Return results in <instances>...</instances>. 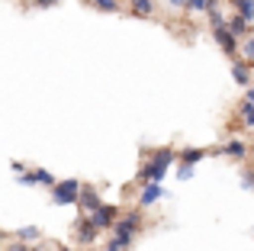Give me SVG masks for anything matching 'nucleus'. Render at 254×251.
<instances>
[{
    "instance_id": "f257e3e1",
    "label": "nucleus",
    "mask_w": 254,
    "mask_h": 251,
    "mask_svg": "<svg viewBox=\"0 0 254 251\" xmlns=\"http://www.w3.org/2000/svg\"><path fill=\"white\" fill-rule=\"evenodd\" d=\"M171 161H174V151H171V148H161L142 171H138L135 181H138V184H161V177H164V171L171 168Z\"/></svg>"
},
{
    "instance_id": "f03ea898",
    "label": "nucleus",
    "mask_w": 254,
    "mask_h": 251,
    "mask_svg": "<svg viewBox=\"0 0 254 251\" xmlns=\"http://www.w3.org/2000/svg\"><path fill=\"white\" fill-rule=\"evenodd\" d=\"M209 26H212V36H216V42L222 45L229 55H235V52H238V36L229 29V23L219 16V10H209Z\"/></svg>"
},
{
    "instance_id": "7ed1b4c3",
    "label": "nucleus",
    "mask_w": 254,
    "mask_h": 251,
    "mask_svg": "<svg viewBox=\"0 0 254 251\" xmlns=\"http://www.w3.org/2000/svg\"><path fill=\"white\" fill-rule=\"evenodd\" d=\"M52 200H55V206H71V203L81 200V184L77 181H58L55 187H52Z\"/></svg>"
},
{
    "instance_id": "20e7f679",
    "label": "nucleus",
    "mask_w": 254,
    "mask_h": 251,
    "mask_svg": "<svg viewBox=\"0 0 254 251\" xmlns=\"http://www.w3.org/2000/svg\"><path fill=\"white\" fill-rule=\"evenodd\" d=\"M113 229H116V242H119L123 248H129V245H132V235H135V229H138V213H132V216H126V219H119Z\"/></svg>"
},
{
    "instance_id": "39448f33",
    "label": "nucleus",
    "mask_w": 254,
    "mask_h": 251,
    "mask_svg": "<svg viewBox=\"0 0 254 251\" xmlns=\"http://www.w3.org/2000/svg\"><path fill=\"white\" fill-rule=\"evenodd\" d=\"M90 219H93L97 229H113V226H116V206H106V203H103L97 213H90Z\"/></svg>"
},
{
    "instance_id": "423d86ee",
    "label": "nucleus",
    "mask_w": 254,
    "mask_h": 251,
    "mask_svg": "<svg viewBox=\"0 0 254 251\" xmlns=\"http://www.w3.org/2000/svg\"><path fill=\"white\" fill-rule=\"evenodd\" d=\"M77 206L87 209V213H97V209L103 206V200H100V193L93 187H81V200H77Z\"/></svg>"
},
{
    "instance_id": "0eeeda50",
    "label": "nucleus",
    "mask_w": 254,
    "mask_h": 251,
    "mask_svg": "<svg viewBox=\"0 0 254 251\" xmlns=\"http://www.w3.org/2000/svg\"><path fill=\"white\" fill-rule=\"evenodd\" d=\"M97 232H100V229L93 226V219H81V222H77V242H81V245H90V242L97 239Z\"/></svg>"
},
{
    "instance_id": "6e6552de",
    "label": "nucleus",
    "mask_w": 254,
    "mask_h": 251,
    "mask_svg": "<svg viewBox=\"0 0 254 251\" xmlns=\"http://www.w3.org/2000/svg\"><path fill=\"white\" fill-rule=\"evenodd\" d=\"M164 196V187L161 184H145V190H142V206H151V203H158Z\"/></svg>"
},
{
    "instance_id": "1a4fd4ad",
    "label": "nucleus",
    "mask_w": 254,
    "mask_h": 251,
    "mask_svg": "<svg viewBox=\"0 0 254 251\" xmlns=\"http://www.w3.org/2000/svg\"><path fill=\"white\" fill-rule=\"evenodd\" d=\"M248 64L251 62H235V64H232V74H235L238 84H248L251 81V68H248Z\"/></svg>"
},
{
    "instance_id": "9d476101",
    "label": "nucleus",
    "mask_w": 254,
    "mask_h": 251,
    "mask_svg": "<svg viewBox=\"0 0 254 251\" xmlns=\"http://www.w3.org/2000/svg\"><path fill=\"white\" fill-rule=\"evenodd\" d=\"M232 6H235V10H238V16H245L248 23L254 19V0H232Z\"/></svg>"
},
{
    "instance_id": "9b49d317",
    "label": "nucleus",
    "mask_w": 254,
    "mask_h": 251,
    "mask_svg": "<svg viewBox=\"0 0 254 251\" xmlns=\"http://www.w3.org/2000/svg\"><path fill=\"white\" fill-rule=\"evenodd\" d=\"M222 151H225L229 158H245V142H242V138H232V142L225 145Z\"/></svg>"
},
{
    "instance_id": "f8f14e48",
    "label": "nucleus",
    "mask_w": 254,
    "mask_h": 251,
    "mask_svg": "<svg viewBox=\"0 0 254 251\" xmlns=\"http://www.w3.org/2000/svg\"><path fill=\"white\" fill-rule=\"evenodd\" d=\"M203 155H206L203 148H187V151H180V161L184 164H196V161H203Z\"/></svg>"
},
{
    "instance_id": "ddd939ff",
    "label": "nucleus",
    "mask_w": 254,
    "mask_h": 251,
    "mask_svg": "<svg viewBox=\"0 0 254 251\" xmlns=\"http://www.w3.org/2000/svg\"><path fill=\"white\" fill-rule=\"evenodd\" d=\"M229 29L235 32V36H245V32H248V19H245V16H238V13H235V16L229 19Z\"/></svg>"
},
{
    "instance_id": "4468645a",
    "label": "nucleus",
    "mask_w": 254,
    "mask_h": 251,
    "mask_svg": "<svg viewBox=\"0 0 254 251\" xmlns=\"http://www.w3.org/2000/svg\"><path fill=\"white\" fill-rule=\"evenodd\" d=\"M238 113H242V116H245V123H248V129H254V107H251V103H248V100H245V103H242V107H238Z\"/></svg>"
},
{
    "instance_id": "2eb2a0df",
    "label": "nucleus",
    "mask_w": 254,
    "mask_h": 251,
    "mask_svg": "<svg viewBox=\"0 0 254 251\" xmlns=\"http://www.w3.org/2000/svg\"><path fill=\"white\" fill-rule=\"evenodd\" d=\"M132 13H138V16L151 13V0H132Z\"/></svg>"
},
{
    "instance_id": "dca6fc26",
    "label": "nucleus",
    "mask_w": 254,
    "mask_h": 251,
    "mask_svg": "<svg viewBox=\"0 0 254 251\" xmlns=\"http://www.w3.org/2000/svg\"><path fill=\"white\" fill-rule=\"evenodd\" d=\"M19 239H23V242H36V239H39V229H36V226L19 229Z\"/></svg>"
},
{
    "instance_id": "f3484780",
    "label": "nucleus",
    "mask_w": 254,
    "mask_h": 251,
    "mask_svg": "<svg viewBox=\"0 0 254 251\" xmlns=\"http://www.w3.org/2000/svg\"><path fill=\"white\" fill-rule=\"evenodd\" d=\"M36 181H39V184H45V187H55V177H52L49 171H36Z\"/></svg>"
},
{
    "instance_id": "a211bd4d",
    "label": "nucleus",
    "mask_w": 254,
    "mask_h": 251,
    "mask_svg": "<svg viewBox=\"0 0 254 251\" xmlns=\"http://www.w3.org/2000/svg\"><path fill=\"white\" fill-rule=\"evenodd\" d=\"M177 177H180V181H190V177H193V164H184V161H180Z\"/></svg>"
},
{
    "instance_id": "6ab92c4d",
    "label": "nucleus",
    "mask_w": 254,
    "mask_h": 251,
    "mask_svg": "<svg viewBox=\"0 0 254 251\" xmlns=\"http://www.w3.org/2000/svg\"><path fill=\"white\" fill-rule=\"evenodd\" d=\"M93 3H97L100 10H116V6H119L116 0H93Z\"/></svg>"
},
{
    "instance_id": "aec40b11",
    "label": "nucleus",
    "mask_w": 254,
    "mask_h": 251,
    "mask_svg": "<svg viewBox=\"0 0 254 251\" xmlns=\"http://www.w3.org/2000/svg\"><path fill=\"white\" fill-rule=\"evenodd\" d=\"M245 58H248V62H254V39H251L248 45H245Z\"/></svg>"
},
{
    "instance_id": "412c9836",
    "label": "nucleus",
    "mask_w": 254,
    "mask_h": 251,
    "mask_svg": "<svg viewBox=\"0 0 254 251\" xmlns=\"http://www.w3.org/2000/svg\"><path fill=\"white\" fill-rule=\"evenodd\" d=\"M106 251H123V245H119V242H116V239H113V242H110V245H106Z\"/></svg>"
},
{
    "instance_id": "4be33fe9",
    "label": "nucleus",
    "mask_w": 254,
    "mask_h": 251,
    "mask_svg": "<svg viewBox=\"0 0 254 251\" xmlns=\"http://www.w3.org/2000/svg\"><path fill=\"white\" fill-rule=\"evenodd\" d=\"M245 187H248V190H254V174H245Z\"/></svg>"
},
{
    "instance_id": "5701e85b",
    "label": "nucleus",
    "mask_w": 254,
    "mask_h": 251,
    "mask_svg": "<svg viewBox=\"0 0 254 251\" xmlns=\"http://www.w3.org/2000/svg\"><path fill=\"white\" fill-rule=\"evenodd\" d=\"M32 3H36V6H52L55 0H32Z\"/></svg>"
},
{
    "instance_id": "b1692460",
    "label": "nucleus",
    "mask_w": 254,
    "mask_h": 251,
    "mask_svg": "<svg viewBox=\"0 0 254 251\" xmlns=\"http://www.w3.org/2000/svg\"><path fill=\"white\" fill-rule=\"evenodd\" d=\"M248 103L254 107V84H251V90H248Z\"/></svg>"
},
{
    "instance_id": "393cba45",
    "label": "nucleus",
    "mask_w": 254,
    "mask_h": 251,
    "mask_svg": "<svg viewBox=\"0 0 254 251\" xmlns=\"http://www.w3.org/2000/svg\"><path fill=\"white\" fill-rule=\"evenodd\" d=\"M171 3H174V6H184V3H190V0H171Z\"/></svg>"
},
{
    "instance_id": "a878e982",
    "label": "nucleus",
    "mask_w": 254,
    "mask_h": 251,
    "mask_svg": "<svg viewBox=\"0 0 254 251\" xmlns=\"http://www.w3.org/2000/svg\"><path fill=\"white\" fill-rule=\"evenodd\" d=\"M10 251H29V248H26V245H13Z\"/></svg>"
},
{
    "instance_id": "bb28decb",
    "label": "nucleus",
    "mask_w": 254,
    "mask_h": 251,
    "mask_svg": "<svg viewBox=\"0 0 254 251\" xmlns=\"http://www.w3.org/2000/svg\"><path fill=\"white\" fill-rule=\"evenodd\" d=\"M55 251H68V248H64V245H58V248H55Z\"/></svg>"
}]
</instances>
